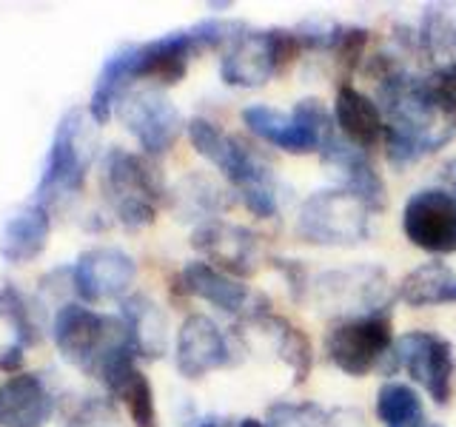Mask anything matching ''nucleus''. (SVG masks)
Masks as SVG:
<instances>
[{"label":"nucleus","instance_id":"1","mask_svg":"<svg viewBox=\"0 0 456 427\" xmlns=\"http://www.w3.org/2000/svg\"><path fill=\"white\" fill-rule=\"evenodd\" d=\"M385 146L396 171L442 149L456 134V114L436 97L431 77H413L405 68L379 83Z\"/></svg>","mask_w":456,"mask_h":427},{"label":"nucleus","instance_id":"2","mask_svg":"<svg viewBox=\"0 0 456 427\" xmlns=\"http://www.w3.org/2000/svg\"><path fill=\"white\" fill-rule=\"evenodd\" d=\"M185 132H189L194 151L200 157H206L214 168H220L223 174L237 185L240 199L246 203V208L254 214V217H260V220L274 217L280 208L277 185H274V177H271L268 165L260 160V157L248 151L232 134H225L217 123H211L206 117L189 120L185 123Z\"/></svg>","mask_w":456,"mask_h":427},{"label":"nucleus","instance_id":"3","mask_svg":"<svg viewBox=\"0 0 456 427\" xmlns=\"http://www.w3.org/2000/svg\"><path fill=\"white\" fill-rule=\"evenodd\" d=\"M100 185L114 208V217L123 228L137 231L157 220V203L163 199V177L160 168L149 163L146 157L132 154L114 146L103 157L100 168Z\"/></svg>","mask_w":456,"mask_h":427},{"label":"nucleus","instance_id":"4","mask_svg":"<svg viewBox=\"0 0 456 427\" xmlns=\"http://www.w3.org/2000/svg\"><path fill=\"white\" fill-rule=\"evenodd\" d=\"M303 52L297 28H246L228 46L220 77L237 89H260Z\"/></svg>","mask_w":456,"mask_h":427},{"label":"nucleus","instance_id":"5","mask_svg":"<svg viewBox=\"0 0 456 427\" xmlns=\"http://www.w3.org/2000/svg\"><path fill=\"white\" fill-rule=\"evenodd\" d=\"M52 336L63 359L92 376H97L109 353L128 345L126 325L120 319L103 317V313L77 302H69L57 310Z\"/></svg>","mask_w":456,"mask_h":427},{"label":"nucleus","instance_id":"6","mask_svg":"<svg viewBox=\"0 0 456 427\" xmlns=\"http://www.w3.org/2000/svg\"><path fill=\"white\" fill-rule=\"evenodd\" d=\"M94 128L92 114L83 109H69L54 128L49 160L43 165L37 182L40 199H57L63 194H77L94 160Z\"/></svg>","mask_w":456,"mask_h":427},{"label":"nucleus","instance_id":"7","mask_svg":"<svg viewBox=\"0 0 456 427\" xmlns=\"http://www.w3.org/2000/svg\"><path fill=\"white\" fill-rule=\"evenodd\" d=\"M246 123L256 137L289 154H311L322 149L328 134L334 132V120L325 103L317 97H305L294 106V111H280L274 106L254 103L242 109Z\"/></svg>","mask_w":456,"mask_h":427},{"label":"nucleus","instance_id":"8","mask_svg":"<svg viewBox=\"0 0 456 427\" xmlns=\"http://www.w3.org/2000/svg\"><path fill=\"white\" fill-rule=\"evenodd\" d=\"M370 211L346 189L317 191L299 208L297 234L311 246H360L370 234Z\"/></svg>","mask_w":456,"mask_h":427},{"label":"nucleus","instance_id":"9","mask_svg":"<svg viewBox=\"0 0 456 427\" xmlns=\"http://www.w3.org/2000/svg\"><path fill=\"white\" fill-rule=\"evenodd\" d=\"M405 367L413 382H419L436 405H448L453 396L456 359L445 336L431 331H408L394 339L391 353L385 356L379 370L385 376Z\"/></svg>","mask_w":456,"mask_h":427},{"label":"nucleus","instance_id":"10","mask_svg":"<svg viewBox=\"0 0 456 427\" xmlns=\"http://www.w3.org/2000/svg\"><path fill=\"white\" fill-rule=\"evenodd\" d=\"M394 348V325L388 313H368L351 317L331 327L325 336V353L342 374L365 376L382 365Z\"/></svg>","mask_w":456,"mask_h":427},{"label":"nucleus","instance_id":"11","mask_svg":"<svg viewBox=\"0 0 456 427\" xmlns=\"http://www.w3.org/2000/svg\"><path fill=\"white\" fill-rule=\"evenodd\" d=\"M314 302L322 313H385L388 277L377 265L325 270L314 279Z\"/></svg>","mask_w":456,"mask_h":427},{"label":"nucleus","instance_id":"12","mask_svg":"<svg viewBox=\"0 0 456 427\" xmlns=\"http://www.w3.org/2000/svg\"><path fill=\"white\" fill-rule=\"evenodd\" d=\"M118 117L149 157L166 154L183 134V114L160 89H134L118 100Z\"/></svg>","mask_w":456,"mask_h":427},{"label":"nucleus","instance_id":"13","mask_svg":"<svg viewBox=\"0 0 456 427\" xmlns=\"http://www.w3.org/2000/svg\"><path fill=\"white\" fill-rule=\"evenodd\" d=\"M403 231L411 246L428 254L456 251V194L422 189L408 197L403 211Z\"/></svg>","mask_w":456,"mask_h":427},{"label":"nucleus","instance_id":"14","mask_svg":"<svg viewBox=\"0 0 456 427\" xmlns=\"http://www.w3.org/2000/svg\"><path fill=\"white\" fill-rule=\"evenodd\" d=\"M137 277V262L123 248L97 246L77 256L71 268V285L86 302H106L120 299L132 288Z\"/></svg>","mask_w":456,"mask_h":427},{"label":"nucleus","instance_id":"15","mask_svg":"<svg viewBox=\"0 0 456 427\" xmlns=\"http://www.w3.org/2000/svg\"><path fill=\"white\" fill-rule=\"evenodd\" d=\"M320 151H322V163L331 165L339 174L342 189L351 191L356 199H362L368 211H382L388 205V189H385L382 177L374 171V165H370L368 154L362 149L351 146L337 128L328 134Z\"/></svg>","mask_w":456,"mask_h":427},{"label":"nucleus","instance_id":"16","mask_svg":"<svg viewBox=\"0 0 456 427\" xmlns=\"http://www.w3.org/2000/svg\"><path fill=\"white\" fill-rule=\"evenodd\" d=\"M191 246L206 254L208 265L220 268L223 274L248 277L256 268V237L242 225L208 220L194 228Z\"/></svg>","mask_w":456,"mask_h":427},{"label":"nucleus","instance_id":"17","mask_svg":"<svg viewBox=\"0 0 456 427\" xmlns=\"http://www.w3.org/2000/svg\"><path fill=\"white\" fill-rule=\"evenodd\" d=\"M228 362V345L217 322L206 313H191L177 331V370L185 379H200Z\"/></svg>","mask_w":456,"mask_h":427},{"label":"nucleus","instance_id":"18","mask_svg":"<svg viewBox=\"0 0 456 427\" xmlns=\"http://www.w3.org/2000/svg\"><path fill=\"white\" fill-rule=\"evenodd\" d=\"M197 54V46L185 32H171L163 37H154L149 43L132 46V80H157L163 85H175L189 71V57Z\"/></svg>","mask_w":456,"mask_h":427},{"label":"nucleus","instance_id":"19","mask_svg":"<svg viewBox=\"0 0 456 427\" xmlns=\"http://www.w3.org/2000/svg\"><path fill=\"white\" fill-rule=\"evenodd\" d=\"M54 410V399L37 374H14L0 384V427H40Z\"/></svg>","mask_w":456,"mask_h":427},{"label":"nucleus","instance_id":"20","mask_svg":"<svg viewBox=\"0 0 456 427\" xmlns=\"http://www.w3.org/2000/svg\"><path fill=\"white\" fill-rule=\"evenodd\" d=\"M334 125L337 132L346 137L351 146L356 149H374L377 142L385 137V117L382 109L370 100L368 94H362L354 85L342 83L337 100H334Z\"/></svg>","mask_w":456,"mask_h":427},{"label":"nucleus","instance_id":"21","mask_svg":"<svg viewBox=\"0 0 456 427\" xmlns=\"http://www.w3.org/2000/svg\"><path fill=\"white\" fill-rule=\"evenodd\" d=\"M120 322L126 325L128 345L142 359H160L168 350V322L163 308L146 294H132L120 302Z\"/></svg>","mask_w":456,"mask_h":427},{"label":"nucleus","instance_id":"22","mask_svg":"<svg viewBox=\"0 0 456 427\" xmlns=\"http://www.w3.org/2000/svg\"><path fill=\"white\" fill-rule=\"evenodd\" d=\"M49 231H52V220L46 205L40 203L23 205L4 222V231H0V256L9 265L35 262L46 251Z\"/></svg>","mask_w":456,"mask_h":427},{"label":"nucleus","instance_id":"23","mask_svg":"<svg viewBox=\"0 0 456 427\" xmlns=\"http://www.w3.org/2000/svg\"><path fill=\"white\" fill-rule=\"evenodd\" d=\"M180 285L185 294H191L197 299H206L214 308H220L225 313H237L246 308L248 288L240 279L223 274L220 268L208 265L206 260H194L183 268Z\"/></svg>","mask_w":456,"mask_h":427},{"label":"nucleus","instance_id":"24","mask_svg":"<svg viewBox=\"0 0 456 427\" xmlns=\"http://www.w3.org/2000/svg\"><path fill=\"white\" fill-rule=\"evenodd\" d=\"M396 296L411 308L456 305V274L445 262H425L405 274Z\"/></svg>","mask_w":456,"mask_h":427},{"label":"nucleus","instance_id":"25","mask_svg":"<svg viewBox=\"0 0 456 427\" xmlns=\"http://www.w3.org/2000/svg\"><path fill=\"white\" fill-rule=\"evenodd\" d=\"M417 43L439 68L456 66V4L425 6L417 26Z\"/></svg>","mask_w":456,"mask_h":427},{"label":"nucleus","instance_id":"26","mask_svg":"<svg viewBox=\"0 0 456 427\" xmlns=\"http://www.w3.org/2000/svg\"><path fill=\"white\" fill-rule=\"evenodd\" d=\"M377 416L385 427H428L419 393L403 382H385L379 388Z\"/></svg>","mask_w":456,"mask_h":427},{"label":"nucleus","instance_id":"27","mask_svg":"<svg viewBox=\"0 0 456 427\" xmlns=\"http://www.w3.org/2000/svg\"><path fill=\"white\" fill-rule=\"evenodd\" d=\"M263 322L271 327L268 334L277 342L280 359L294 370V384H303L311 374V362H314L308 336L299 331V327H294L291 322H285L282 317H265Z\"/></svg>","mask_w":456,"mask_h":427},{"label":"nucleus","instance_id":"28","mask_svg":"<svg viewBox=\"0 0 456 427\" xmlns=\"http://www.w3.org/2000/svg\"><path fill=\"white\" fill-rule=\"evenodd\" d=\"M175 205H177L180 217L191 214V217H200L208 222V220H214V214L225 208V197L217 185L206 180L203 174H191V177H185L180 182V189L175 191Z\"/></svg>","mask_w":456,"mask_h":427},{"label":"nucleus","instance_id":"29","mask_svg":"<svg viewBox=\"0 0 456 427\" xmlns=\"http://www.w3.org/2000/svg\"><path fill=\"white\" fill-rule=\"evenodd\" d=\"M0 319L12 325V331L18 334L20 348H32L40 342V325L35 319V308L14 285H0Z\"/></svg>","mask_w":456,"mask_h":427},{"label":"nucleus","instance_id":"30","mask_svg":"<svg viewBox=\"0 0 456 427\" xmlns=\"http://www.w3.org/2000/svg\"><path fill=\"white\" fill-rule=\"evenodd\" d=\"M120 402H126L128 416H132L134 427H157V407H154V391L151 382L137 370L134 379L128 382V388L123 391Z\"/></svg>","mask_w":456,"mask_h":427},{"label":"nucleus","instance_id":"31","mask_svg":"<svg viewBox=\"0 0 456 427\" xmlns=\"http://www.w3.org/2000/svg\"><path fill=\"white\" fill-rule=\"evenodd\" d=\"M246 23L240 20H220V18H208V20H200L197 26L189 28V35L194 40L197 52H206V49H220V46H232V43L246 32Z\"/></svg>","mask_w":456,"mask_h":427},{"label":"nucleus","instance_id":"32","mask_svg":"<svg viewBox=\"0 0 456 427\" xmlns=\"http://www.w3.org/2000/svg\"><path fill=\"white\" fill-rule=\"evenodd\" d=\"M368 40H370V32L362 26H342V35L334 46V54H337V63L342 66L351 75V71L360 66V60L365 57V49H368Z\"/></svg>","mask_w":456,"mask_h":427},{"label":"nucleus","instance_id":"33","mask_svg":"<svg viewBox=\"0 0 456 427\" xmlns=\"http://www.w3.org/2000/svg\"><path fill=\"white\" fill-rule=\"evenodd\" d=\"M66 427H120L118 410L106 399H89L77 407Z\"/></svg>","mask_w":456,"mask_h":427},{"label":"nucleus","instance_id":"34","mask_svg":"<svg viewBox=\"0 0 456 427\" xmlns=\"http://www.w3.org/2000/svg\"><path fill=\"white\" fill-rule=\"evenodd\" d=\"M431 85H434L436 97L445 103V109H451L456 114V66L439 68L436 75L431 77Z\"/></svg>","mask_w":456,"mask_h":427},{"label":"nucleus","instance_id":"35","mask_svg":"<svg viewBox=\"0 0 456 427\" xmlns=\"http://www.w3.org/2000/svg\"><path fill=\"white\" fill-rule=\"evenodd\" d=\"M20 367H23V348L14 342L12 348L0 353V370H6V374H20Z\"/></svg>","mask_w":456,"mask_h":427},{"label":"nucleus","instance_id":"36","mask_svg":"<svg viewBox=\"0 0 456 427\" xmlns=\"http://www.w3.org/2000/svg\"><path fill=\"white\" fill-rule=\"evenodd\" d=\"M442 177H445V182H451L453 191H456V157L445 163V168H442Z\"/></svg>","mask_w":456,"mask_h":427},{"label":"nucleus","instance_id":"37","mask_svg":"<svg viewBox=\"0 0 456 427\" xmlns=\"http://www.w3.org/2000/svg\"><path fill=\"white\" fill-rule=\"evenodd\" d=\"M240 427H268V424L260 422V419H251V416H248V419H242V422H240Z\"/></svg>","mask_w":456,"mask_h":427}]
</instances>
